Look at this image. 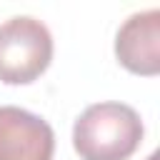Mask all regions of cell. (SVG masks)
Returning <instances> with one entry per match:
<instances>
[{"label": "cell", "instance_id": "cell-3", "mask_svg": "<svg viewBox=\"0 0 160 160\" xmlns=\"http://www.w3.org/2000/svg\"><path fill=\"white\" fill-rule=\"evenodd\" d=\"M55 132L40 115L0 105V160H52Z\"/></svg>", "mask_w": 160, "mask_h": 160}, {"label": "cell", "instance_id": "cell-5", "mask_svg": "<svg viewBox=\"0 0 160 160\" xmlns=\"http://www.w3.org/2000/svg\"><path fill=\"white\" fill-rule=\"evenodd\" d=\"M158 158H160V155H158V152H152V155H150L148 160H158Z\"/></svg>", "mask_w": 160, "mask_h": 160}, {"label": "cell", "instance_id": "cell-4", "mask_svg": "<svg viewBox=\"0 0 160 160\" xmlns=\"http://www.w3.org/2000/svg\"><path fill=\"white\" fill-rule=\"evenodd\" d=\"M118 62L135 72L152 78L160 72V10L150 8L132 12L115 35Z\"/></svg>", "mask_w": 160, "mask_h": 160}, {"label": "cell", "instance_id": "cell-2", "mask_svg": "<svg viewBox=\"0 0 160 160\" xmlns=\"http://www.w3.org/2000/svg\"><path fill=\"white\" fill-rule=\"evenodd\" d=\"M52 60V35L48 25L30 15L0 22V82L28 85L38 80Z\"/></svg>", "mask_w": 160, "mask_h": 160}, {"label": "cell", "instance_id": "cell-1", "mask_svg": "<svg viewBox=\"0 0 160 160\" xmlns=\"http://www.w3.org/2000/svg\"><path fill=\"white\" fill-rule=\"evenodd\" d=\"M145 135L135 108L125 102L88 105L72 125V148L80 160H128Z\"/></svg>", "mask_w": 160, "mask_h": 160}]
</instances>
